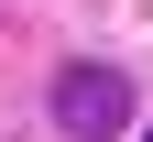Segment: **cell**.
Instances as JSON below:
<instances>
[{
	"label": "cell",
	"instance_id": "cell-1",
	"mask_svg": "<svg viewBox=\"0 0 153 142\" xmlns=\"http://www.w3.org/2000/svg\"><path fill=\"white\" fill-rule=\"evenodd\" d=\"M55 131H66V142L131 131V77L120 66H66V77H55Z\"/></svg>",
	"mask_w": 153,
	"mask_h": 142
}]
</instances>
